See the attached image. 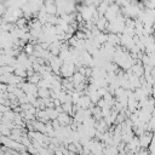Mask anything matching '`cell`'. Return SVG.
<instances>
[{"instance_id": "obj_1", "label": "cell", "mask_w": 155, "mask_h": 155, "mask_svg": "<svg viewBox=\"0 0 155 155\" xmlns=\"http://www.w3.org/2000/svg\"><path fill=\"white\" fill-rule=\"evenodd\" d=\"M57 120L59 121L61 126H68L73 121V116L69 115V114H67V113H64V111H61L57 115Z\"/></svg>"}, {"instance_id": "obj_4", "label": "cell", "mask_w": 155, "mask_h": 155, "mask_svg": "<svg viewBox=\"0 0 155 155\" xmlns=\"http://www.w3.org/2000/svg\"><path fill=\"white\" fill-rule=\"evenodd\" d=\"M23 52H25L28 56L33 54V52H34V45L30 44V42H27V44L23 46Z\"/></svg>"}, {"instance_id": "obj_3", "label": "cell", "mask_w": 155, "mask_h": 155, "mask_svg": "<svg viewBox=\"0 0 155 155\" xmlns=\"http://www.w3.org/2000/svg\"><path fill=\"white\" fill-rule=\"evenodd\" d=\"M46 111H47V115H48V119L50 120H53V119H57V115H58V111L56 110V108H46Z\"/></svg>"}, {"instance_id": "obj_2", "label": "cell", "mask_w": 155, "mask_h": 155, "mask_svg": "<svg viewBox=\"0 0 155 155\" xmlns=\"http://www.w3.org/2000/svg\"><path fill=\"white\" fill-rule=\"evenodd\" d=\"M42 76L39 74V73H34L33 75H30V76H27L25 78V80L28 81V82H30V84H34V85H38V82L40 81V79H41Z\"/></svg>"}]
</instances>
